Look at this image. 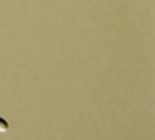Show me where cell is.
I'll return each instance as SVG.
<instances>
[{
  "mask_svg": "<svg viewBox=\"0 0 155 140\" xmlns=\"http://www.w3.org/2000/svg\"><path fill=\"white\" fill-rule=\"evenodd\" d=\"M9 130V123L0 117V133H6Z\"/></svg>",
  "mask_w": 155,
  "mask_h": 140,
  "instance_id": "6da1fadb",
  "label": "cell"
}]
</instances>
